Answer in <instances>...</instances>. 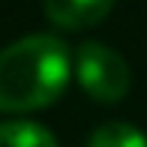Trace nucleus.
<instances>
[{"mask_svg": "<svg viewBox=\"0 0 147 147\" xmlns=\"http://www.w3.org/2000/svg\"><path fill=\"white\" fill-rule=\"evenodd\" d=\"M72 66H75V78L84 87V93L102 105H114L129 93V84H132L129 63L102 42L78 45Z\"/></svg>", "mask_w": 147, "mask_h": 147, "instance_id": "nucleus-2", "label": "nucleus"}, {"mask_svg": "<svg viewBox=\"0 0 147 147\" xmlns=\"http://www.w3.org/2000/svg\"><path fill=\"white\" fill-rule=\"evenodd\" d=\"M0 147H60V144L42 123L6 120L0 123Z\"/></svg>", "mask_w": 147, "mask_h": 147, "instance_id": "nucleus-4", "label": "nucleus"}, {"mask_svg": "<svg viewBox=\"0 0 147 147\" xmlns=\"http://www.w3.org/2000/svg\"><path fill=\"white\" fill-rule=\"evenodd\" d=\"M72 54L51 33H33L0 51V111L27 114L57 102L69 84Z\"/></svg>", "mask_w": 147, "mask_h": 147, "instance_id": "nucleus-1", "label": "nucleus"}, {"mask_svg": "<svg viewBox=\"0 0 147 147\" xmlns=\"http://www.w3.org/2000/svg\"><path fill=\"white\" fill-rule=\"evenodd\" d=\"M87 147H147V135L132 123L111 120V123H102L93 129Z\"/></svg>", "mask_w": 147, "mask_h": 147, "instance_id": "nucleus-5", "label": "nucleus"}, {"mask_svg": "<svg viewBox=\"0 0 147 147\" xmlns=\"http://www.w3.org/2000/svg\"><path fill=\"white\" fill-rule=\"evenodd\" d=\"M114 0H42L45 18L60 30H87L96 27L111 12Z\"/></svg>", "mask_w": 147, "mask_h": 147, "instance_id": "nucleus-3", "label": "nucleus"}]
</instances>
